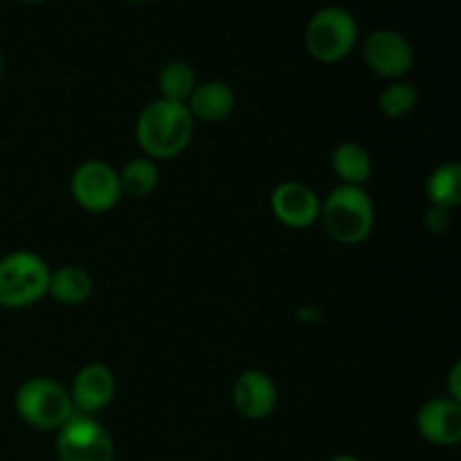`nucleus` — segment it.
Instances as JSON below:
<instances>
[{"label": "nucleus", "mask_w": 461, "mask_h": 461, "mask_svg": "<svg viewBox=\"0 0 461 461\" xmlns=\"http://www.w3.org/2000/svg\"><path fill=\"white\" fill-rule=\"evenodd\" d=\"M133 3H144V0H133Z\"/></svg>", "instance_id": "25"}, {"label": "nucleus", "mask_w": 461, "mask_h": 461, "mask_svg": "<svg viewBox=\"0 0 461 461\" xmlns=\"http://www.w3.org/2000/svg\"><path fill=\"white\" fill-rule=\"evenodd\" d=\"M270 207L277 221H282L288 228L304 230L311 228L320 219V198L311 187L302 183H282L275 187L270 196Z\"/></svg>", "instance_id": "9"}, {"label": "nucleus", "mask_w": 461, "mask_h": 461, "mask_svg": "<svg viewBox=\"0 0 461 461\" xmlns=\"http://www.w3.org/2000/svg\"><path fill=\"white\" fill-rule=\"evenodd\" d=\"M430 205L453 210L461 203V167L457 162H446L437 167L426 183Z\"/></svg>", "instance_id": "16"}, {"label": "nucleus", "mask_w": 461, "mask_h": 461, "mask_svg": "<svg viewBox=\"0 0 461 461\" xmlns=\"http://www.w3.org/2000/svg\"><path fill=\"white\" fill-rule=\"evenodd\" d=\"M18 417L39 430H59L75 414L70 392L50 378H30L16 392Z\"/></svg>", "instance_id": "4"}, {"label": "nucleus", "mask_w": 461, "mask_h": 461, "mask_svg": "<svg viewBox=\"0 0 461 461\" xmlns=\"http://www.w3.org/2000/svg\"><path fill=\"white\" fill-rule=\"evenodd\" d=\"M333 169L345 185L363 187L372 176V156L358 142H342L333 151Z\"/></svg>", "instance_id": "15"}, {"label": "nucleus", "mask_w": 461, "mask_h": 461, "mask_svg": "<svg viewBox=\"0 0 461 461\" xmlns=\"http://www.w3.org/2000/svg\"><path fill=\"white\" fill-rule=\"evenodd\" d=\"M160 99L176 104H187L192 97L194 88H196V72L189 63L185 61H171L162 68L160 72Z\"/></svg>", "instance_id": "18"}, {"label": "nucleus", "mask_w": 461, "mask_h": 461, "mask_svg": "<svg viewBox=\"0 0 461 461\" xmlns=\"http://www.w3.org/2000/svg\"><path fill=\"white\" fill-rule=\"evenodd\" d=\"M232 399L241 417L250 419V421H261V419L270 417L277 405V387L268 374L250 369L237 378Z\"/></svg>", "instance_id": "11"}, {"label": "nucleus", "mask_w": 461, "mask_h": 461, "mask_svg": "<svg viewBox=\"0 0 461 461\" xmlns=\"http://www.w3.org/2000/svg\"><path fill=\"white\" fill-rule=\"evenodd\" d=\"M138 142L153 160L176 158L187 149L194 135V117L187 104L156 99L138 117Z\"/></svg>", "instance_id": "1"}, {"label": "nucleus", "mask_w": 461, "mask_h": 461, "mask_svg": "<svg viewBox=\"0 0 461 461\" xmlns=\"http://www.w3.org/2000/svg\"><path fill=\"white\" fill-rule=\"evenodd\" d=\"M234 106H237V97L223 81H207V84L196 86L187 102L192 117L203 122L225 120L228 115H232Z\"/></svg>", "instance_id": "13"}, {"label": "nucleus", "mask_w": 461, "mask_h": 461, "mask_svg": "<svg viewBox=\"0 0 461 461\" xmlns=\"http://www.w3.org/2000/svg\"><path fill=\"white\" fill-rule=\"evenodd\" d=\"M320 219H322L329 237L336 239L342 246H356L374 232L376 210L363 187L340 185L322 203Z\"/></svg>", "instance_id": "2"}, {"label": "nucleus", "mask_w": 461, "mask_h": 461, "mask_svg": "<svg viewBox=\"0 0 461 461\" xmlns=\"http://www.w3.org/2000/svg\"><path fill=\"white\" fill-rule=\"evenodd\" d=\"M358 39L356 18L342 7H324L306 27V50L322 63H336L349 57Z\"/></svg>", "instance_id": "5"}, {"label": "nucleus", "mask_w": 461, "mask_h": 461, "mask_svg": "<svg viewBox=\"0 0 461 461\" xmlns=\"http://www.w3.org/2000/svg\"><path fill=\"white\" fill-rule=\"evenodd\" d=\"M419 435L435 446H457L461 441V403L437 399L423 405L417 417Z\"/></svg>", "instance_id": "12"}, {"label": "nucleus", "mask_w": 461, "mask_h": 461, "mask_svg": "<svg viewBox=\"0 0 461 461\" xmlns=\"http://www.w3.org/2000/svg\"><path fill=\"white\" fill-rule=\"evenodd\" d=\"M459 378H461V365L455 363L453 372H450V396H453V401H461Z\"/></svg>", "instance_id": "21"}, {"label": "nucleus", "mask_w": 461, "mask_h": 461, "mask_svg": "<svg viewBox=\"0 0 461 461\" xmlns=\"http://www.w3.org/2000/svg\"><path fill=\"white\" fill-rule=\"evenodd\" d=\"M365 61L376 75L399 79L412 68L414 52L403 34L394 30H376L365 41Z\"/></svg>", "instance_id": "8"}, {"label": "nucleus", "mask_w": 461, "mask_h": 461, "mask_svg": "<svg viewBox=\"0 0 461 461\" xmlns=\"http://www.w3.org/2000/svg\"><path fill=\"white\" fill-rule=\"evenodd\" d=\"M0 75H3V54H0Z\"/></svg>", "instance_id": "23"}, {"label": "nucleus", "mask_w": 461, "mask_h": 461, "mask_svg": "<svg viewBox=\"0 0 461 461\" xmlns=\"http://www.w3.org/2000/svg\"><path fill=\"white\" fill-rule=\"evenodd\" d=\"M50 273L34 252L18 250L0 259V306L25 309L48 295Z\"/></svg>", "instance_id": "3"}, {"label": "nucleus", "mask_w": 461, "mask_h": 461, "mask_svg": "<svg viewBox=\"0 0 461 461\" xmlns=\"http://www.w3.org/2000/svg\"><path fill=\"white\" fill-rule=\"evenodd\" d=\"M450 210H444V207H437V205H430V210H428L426 214V225L430 228V232L435 234H441L448 230V216Z\"/></svg>", "instance_id": "20"}, {"label": "nucleus", "mask_w": 461, "mask_h": 461, "mask_svg": "<svg viewBox=\"0 0 461 461\" xmlns=\"http://www.w3.org/2000/svg\"><path fill=\"white\" fill-rule=\"evenodd\" d=\"M27 3H41V0H27Z\"/></svg>", "instance_id": "24"}, {"label": "nucleus", "mask_w": 461, "mask_h": 461, "mask_svg": "<svg viewBox=\"0 0 461 461\" xmlns=\"http://www.w3.org/2000/svg\"><path fill=\"white\" fill-rule=\"evenodd\" d=\"M115 396V376L104 365H86L72 383L70 401L75 412L79 414H97L106 408Z\"/></svg>", "instance_id": "10"}, {"label": "nucleus", "mask_w": 461, "mask_h": 461, "mask_svg": "<svg viewBox=\"0 0 461 461\" xmlns=\"http://www.w3.org/2000/svg\"><path fill=\"white\" fill-rule=\"evenodd\" d=\"M57 455L59 461H113L115 446L102 423L75 412L59 428Z\"/></svg>", "instance_id": "6"}, {"label": "nucleus", "mask_w": 461, "mask_h": 461, "mask_svg": "<svg viewBox=\"0 0 461 461\" xmlns=\"http://www.w3.org/2000/svg\"><path fill=\"white\" fill-rule=\"evenodd\" d=\"M158 180H160V169L156 162L151 158H135L122 169L120 189L131 198H144L158 187Z\"/></svg>", "instance_id": "17"}, {"label": "nucleus", "mask_w": 461, "mask_h": 461, "mask_svg": "<svg viewBox=\"0 0 461 461\" xmlns=\"http://www.w3.org/2000/svg\"><path fill=\"white\" fill-rule=\"evenodd\" d=\"M70 187L75 201L95 214L113 210L122 196L120 174L104 160H88L77 167Z\"/></svg>", "instance_id": "7"}, {"label": "nucleus", "mask_w": 461, "mask_h": 461, "mask_svg": "<svg viewBox=\"0 0 461 461\" xmlns=\"http://www.w3.org/2000/svg\"><path fill=\"white\" fill-rule=\"evenodd\" d=\"M381 113L387 117H403L417 106V88L412 84H392L378 97Z\"/></svg>", "instance_id": "19"}, {"label": "nucleus", "mask_w": 461, "mask_h": 461, "mask_svg": "<svg viewBox=\"0 0 461 461\" xmlns=\"http://www.w3.org/2000/svg\"><path fill=\"white\" fill-rule=\"evenodd\" d=\"M331 461H360V459L354 457V455H336Z\"/></svg>", "instance_id": "22"}, {"label": "nucleus", "mask_w": 461, "mask_h": 461, "mask_svg": "<svg viewBox=\"0 0 461 461\" xmlns=\"http://www.w3.org/2000/svg\"><path fill=\"white\" fill-rule=\"evenodd\" d=\"M48 293L61 304H84L93 293V279L86 270L77 268V266H63V268L50 273Z\"/></svg>", "instance_id": "14"}]
</instances>
